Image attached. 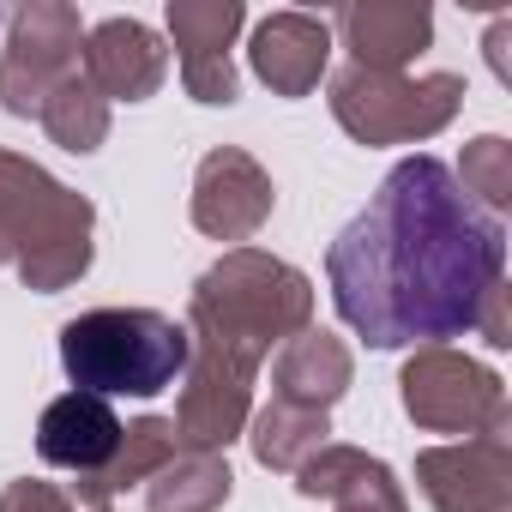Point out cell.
Returning <instances> with one entry per match:
<instances>
[{
  "label": "cell",
  "mask_w": 512,
  "mask_h": 512,
  "mask_svg": "<svg viewBox=\"0 0 512 512\" xmlns=\"http://www.w3.org/2000/svg\"><path fill=\"white\" fill-rule=\"evenodd\" d=\"M115 446H121V416L109 410V398H91V392H61L37 422L43 464L73 476H97L115 458Z\"/></svg>",
  "instance_id": "obj_15"
},
{
  "label": "cell",
  "mask_w": 512,
  "mask_h": 512,
  "mask_svg": "<svg viewBox=\"0 0 512 512\" xmlns=\"http://www.w3.org/2000/svg\"><path fill=\"white\" fill-rule=\"evenodd\" d=\"M37 121H43V133H49L61 151H73V157H91V151L109 139V103L97 97V85H91L85 73L61 79Z\"/></svg>",
  "instance_id": "obj_21"
},
{
  "label": "cell",
  "mask_w": 512,
  "mask_h": 512,
  "mask_svg": "<svg viewBox=\"0 0 512 512\" xmlns=\"http://www.w3.org/2000/svg\"><path fill=\"white\" fill-rule=\"evenodd\" d=\"M350 374H356L350 344L308 326V332H296L278 350V362H272V398L296 404V410H326L332 416V404L350 392Z\"/></svg>",
  "instance_id": "obj_17"
},
{
  "label": "cell",
  "mask_w": 512,
  "mask_h": 512,
  "mask_svg": "<svg viewBox=\"0 0 512 512\" xmlns=\"http://www.w3.org/2000/svg\"><path fill=\"white\" fill-rule=\"evenodd\" d=\"M0 512H73V500L55 488V482H7L0 488Z\"/></svg>",
  "instance_id": "obj_23"
},
{
  "label": "cell",
  "mask_w": 512,
  "mask_h": 512,
  "mask_svg": "<svg viewBox=\"0 0 512 512\" xmlns=\"http://www.w3.org/2000/svg\"><path fill=\"white\" fill-rule=\"evenodd\" d=\"M296 494L338 500V512H410L404 488L392 482V470L380 458H368L362 446H332V440L296 470Z\"/></svg>",
  "instance_id": "obj_16"
},
{
  "label": "cell",
  "mask_w": 512,
  "mask_h": 512,
  "mask_svg": "<svg viewBox=\"0 0 512 512\" xmlns=\"http://www.w3.org/2000/svg\"><path fill=\"white\" fill-rule=\"evenodd\" d=\"M235 476L223 464V452H175L151 482H145V506L151 512H217L229 500Z\"/></svg>",
  "instance_id": "obj_19"
},
{
  "label": "cell",
  "mask_w": 512,
  "mask_h": 512,
  "mask_svg": "<svg viewBox=\"0 0 512 512\" xmlns=\"http://www.w3.org/2000/svg\"><path fill=\"white\" fill-rule=\"evenodd\" d=\"M308 320H314V284L260 247H229L211 272H199L187 302V338L229 344L253 362H266L272 344L308 332Z\"/></svg>",
  "instance_id": "obj_3"
},
{
  "label": "cell",
  "mask_w": 512,
  "mask_h": 512,
  "mask_svg": "<svg viewBox=\"0 0 512 512\" xmlns=\"http://www.w3.org/2000/svg\"><path fill=\"white\" fill-rule=\"evenodd\" d=\"M79 49H85V25L73 7H61V0L19 7L7 19V55H0V109L37 121L55 85L79 73Z\"/></svg>",
  "instance_id": "obj_6"
},
{
  "label": "cell",
  "mask_w": 512,
  "mask_h": 512,
  "mask_svg": "<svg viewBox=\"0 0 512 512\" xmlns=\"http://www.w3.org/2000/svg\"><path fill=\"white\" fill-rule=\"evenodd\" d=\"M247 61H253V79L272 85V97H308L332 61V25L314 13H272L253 25Z\"/></svg>",
  "instance_id": "obj_14"
},
{
  "label": "cell",
  "mask_w": 512,
  "mask_h": 512,
  "mask_svg": "<svg viewBox=\"0 0 512 512\" xmlns=\"http://www.w3.org/2000/svg\"><path fill=\"white\" fill-rule=\"evenodd\" d=\"M416 482L434 512H512V434L488 428L416 458Z\"/></svg>",
  "instance_id": "obj_9"
},
{
  "label": "cell",
  "mask_w": 512,
  "mask_h": 512,
  "mask_svg": "<svg viewBox=\"0 0 512 512\" xmlns=\"http://www.w3.org/2000/svg\"><path fill=\"white\" fill-rule=\"evenodd\" d=\"M97 211L85 193L55 181L43 163L0 151V266H13L25 290L55 296L91 272Z\"/></svg>",
  "instance_id": "obj_2"
},
{
  "label": "cell",
  "mask_w": 512,
  "mask_h": 512,
  "mask_svg": "<svg viewBox=\"0 0 512 512\" xmlns=\"http://www.w3.org/2000/svg\"><path fill=\"white\" fill-rule=\"evenodd\" d=\"M404 386V410L416 428L428 434H488V428H506V386L500 374H488L482 362L434 344V350H416L398 374Z\"/></svg>",
  "instance_id": "obj_7"
},
{
  "label": "cell",
  "mask_w": 512,
  "mask_h": 512,
  "mask_svg": "<svg viewBox=\"0 0 512 512\" xmlns=\"http://www.w3.org/2000/svg\"><path fill=\"white\" fill-rule=\"evenodd\" d=\"M175 452H181L175 422H169V416H139V422H127V428H121L115 458H109L97 476H79V482H73V500H79L85 512H109L127 488L151 482V476H157Z\"/></svg>",
  "instance_id": "obj_18"
},
{
  "label": "cell",
  "mask_w": 512,
  "mask_h": 512,
  "mask_svg": "<svg viewBox=\"0 0 512 512\" xmlns=\"http://www.w3.org/2000/svg\"><path fill=\"white\" fill-rule=\"evenodd\" d=\"M332 115L350 139L362 145H410V139H434L458 103H464V79L458 73H428V79H404V73H368V67H344L332 73Z\"/></svg>",
  "instance_id": "obj_5"
},
{
  "label": "cell",
  "mask_w": 512,
  "mask_h": 512,
  "mask_svg": "<svg viewBox=\"0 0 512 512\" xmlns=\"http://www.w3.org/2000/svg\"><path fill=\"white\" fill-rule=\"evenodd\" d=\"M187 326L157 308H91L61 326V368L91 398H157L187 374Z\"/></svg>",
  "instance_id": "obj_4"
},
{
  "label": "cell",
  "mask_w": 512,
  "mask_h": 512,
  "mask_svg": "<svg viewBox=\"0 0 512 512\" xmlns=\"http://www.w3.org/2000/svg\"><path fill=\"white\" fill-rule=\"evenodd\" d=\"M326 434H332V416L326 410H296V404H266L260 416H253V458H260L266 470H302L320 446H326Z\"/></svg>",
  "instance_id": "obj_20"
},
{
  "label": "cell",
  "mask_w": 512,
  "mask_h": 512,
  "mask_svg": "<svg viewBox=\"0 0 512 512\" xmlns=\"http://www.w3.org/2000/svg\"><path fill=\"white\" fill-rule=\"evenodd\" d=\"M488 217L494 211H506L512 205V145L500 139V133H482V139H470L464 145V163H458V175H452Z\"/></svg>",
  "instance_id": "obj_22"
},
{
  "label": "cell",
  "mask_w": 512,
  "mask_h": 512,
  "mask_svg": "<svg viewBox=\"0 0 512 512\" xmlns=\"http://www.w3.org/2000/svg\"><path fill=\"white\" fill-rule=\"evenodd\" d=\"M506 266V229L440 157H404L326 253V284L356 338L374 350L446 344L476 332Z\"/></svg>",
  "instance_id": "obj_1"
},
{
  "label": "cell",
  "mask_w": 512,
  "mask_h": 512,
  "mask_svg": "<svg viewBox=\"0 0 512 512\" xmlns=\"http://www.w3.org/2000/svg\"><path fill=\"white\" fill-rule=\"evenodd\" d=\"M272 205H278V187L260 169V157H247L241 145H217L199 157V175H193V229L199 235L247 241L266 229Z\"/></svg>",
  "instance_id": "obj_10"
},
{
  "label": "cell",
  "mask_w": 512,
  "mask_h": 512,
  "mask_svg": "<svg viewBox=\"0 0 512 512\" xmlns=\"http://www.w3.org/2000/svg\"><path fill=\"white\" fill-rule=\"evenodd\" d=\"M0 25H7V13H0Z\"/></svg>",
  "instance_id": "obj_25"
},
{
  "label": "cell",
  "mask_w": 512,
  "mask_h": 512,
  "mask_svg": "<svg viewBox=\"0 0 512 512\" xmlns=\"http://www.w3.org/2000/svg\"><path fill=\"white\" fill-rule=\"evenodd\" d=\"M241 19H247L241 0H169V37H175L181 85H187L193 103H211V109L235 103L229 43H235Z\"/></svg>",
  "instance_id": "obj_11"
},
{
  "label": "cell",
  "mask_w": 512,
  "mask_h": 512,
  "mask_svg": "<svg viewBox=\"0 0 512 512\" xmlns=\"http://www.w3.org/2000/svg\"><path fill=\"white\" fill-rule=\"evenodd\" d=\"M187 374H181V404H175V440L181 452H223L253 410V380H260V362L211 344V338H187Z\"/></svg>",
  "instance_id": "obj_8"
},
{
  "label": "cell",
  "mask_w": 512,
  "mask_h": 512,
  "mask_svg": "<svg viewBox=\"0 0 512 512\" xmlns=\"http://www.w3.org/2000/svg\"><path fill=\"white\" fill-rule=\"evenodd\" d=\"M506 37H512L506 25H494V31H488V61H494V73H500V79H512V67H506Z\"/></svg>",
  "instance_id": "obj_24"
},
{
  "label": "cell",
  "mask_w": 512,
  "mask_h": 512,
  "mask_svg": "<svg viewBox=\"0 0 512 512\" xmlns=\"http://www.w3.org/2000/svg\"><path fill=\"white\" fill-rule=\"evenodd\" d=\"M79 73L97 85L103 103H145L169 79V49L139 19H103L97 31H85Z\"/></svg>",
  "instance_id": "obj_12"
},
{
  "label": "cell",
  "mask_w": 512,
  "mask_h": 512,
  "mask_svg": "<svg viewBox=\"0 0 512 512\" xmlns=\"http://www.w3.org/2000/svg\"><path fill=\"white\" fill-rule=\"evenodd\" d=\"M332 37L350 49V67L404 73L434 37V13L422 0H356L332 13Z\"/></svg>",
  "instance_id": "obj_13"
}]
</instances>
